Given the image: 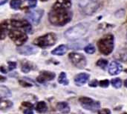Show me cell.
Here are the masks:
<instances>
[{
  "label": "cell",
  "instance_id": "6da1fadb",
  "mask_svg": "<svg viewBox=\"0 0 127 114\" xmlns=\"http://www.w3.org/2000/svg\"><path fill=\"white\" fill-rule=\"evenodd\" d=\"M71 0H57L49 12L50 22L55 26H64L72 19Z\"/></svg>",
  "mask_w": 127,
  "mask_h": 114
},
{
  "label": "cell",
  "instance_id": "7a4b0ae2",
  "mask_svg": "<svg viewBox=\"0 0 127 114\" xmlns=\"http://www.w3.org/2000/svg\"><path fill=\"white\" fill-rule=\"evenodd\" d=\"M10 29H22L28 33L32 30L30 22L27 20L7 19L1 23V39H4L6 36L7 31Z\"/></svg>",
  "mask_w": 127,
  "mask_h": 114
},
{
  "label": "cell",
  "instance_id": "3957f363",
  "mask_svg": "<svg viewBox=\"0 0 127 114\" xmlns=\"http://www.w3.org/2000/svg\"><path fill=\"white\" fill-rule=\"evenodd\" d=\"M89 24L88 23H80L70 28H68L64 33L66 39L69 40H74L80 39L89 30Z\"/></svg>",
  "mask_w": 127,
  "mask_h": 114
},
{
  "label": "cell",
  "instance_id": "277c9868",
  "mask_svg": "<svg viewBox=\"0 0 127 114\" xmlns=\"http://www.w3.org/2000/svg\"><path fill=\"white\" fill-rule=\"evenodd\" d=\"M115 38L112 34H107L101 38L97 42L99 51L105 56H108L113 51Z\"/></svg>",
  "mask_w": 127,
  "mask_h": 114
},
{
  "label": "cell",
  "instance_id": "5b68a950",
  "mask_svg": "<svg viewBox=\"0 0 127 114\" xmlns=\"http://www.w3.org/2000/svg\"><path fill=\"white\" fill-rule=\"evenodd\" d=\"M57 35L54 33H49L42 36H39L33 41V44L40 47H47L54 45L57 42Z\"/></svg>",
  "mask_w": 127,
  "mask_h": 114
},
{
  "label": "cell",
  "instance_id": "8992f818",
  "mask_svg": "<svg viewBox=\"0 0 127 114\" xmlns=\"http://www.w3.org/2000/svg\"><path fill=\"white\" fill-rule=\"evenodd\" d=\"M27 32L22 29H10L8 32L10 39L18 46L22 45L28 40Z\"/></svg>",
  "mask_w": 127,
  "mask_h": 114
},
{
  "label": "cell",
  "instance_id": "52a82bcc",
  "mask_svg": "<svg viewBox=\"0 0 127 114\" xmlns=\"http://www.w3.org/2000/svg\"><path fill=\"white\" fill-rule=\"evenodd\" d=\"M81 106L87 111H91L97 112L100 108V103L97 101H94L93 99L88 97H81L79 99Z\"/></svg>",
  "mask_w": 127,
  "mask_h": 114
},
{
  "label": "cell",
  "instance_id": "ba28073f",
  "mask_svg": "<svg viewBox=\"0 0 127 114\" xmlns=\"http://www.w3.org/2000/svg\"><path fill=\"white\" fill-rule=\"evenodd\" d=\"M68 58H69L71 62L77 68L83 69L86 66V64H87L86 59L81 53H71L68 55Z\"/></svg>",
  "mask_w": 127,
  "mask_h": 114
},
{
  "label": "cell",
  "instance_id": "9c48e42d",
  "mask_svg": "<svg viewBox=\"0 0 127 114\" xmlns=\"http://www.w3.org/2000/svg\"><path fill=\"white\" fill-rule=\"evenodd\" d=\"M44 10H36L31 11L27 13L26 18L27 19L33 24H38L43 16Z\"/></svg>",
  "mask_w": 127,
  "mask_h": 114
},
{
  "label": "cell",
  "instance_id": "30bf717a",
  "mask_svg": "<svg viewBox=\"0 0 127 114\" xmlns=\"http://www.w3.org/2000/svg\"><path fill=\"white\" fill-rule=\"evenodd\" d=\"M55 76H56V74L54 73L51 72V71L44 70V71L40 72V73L38 76L36 80L39 83H45L46 82L53 80L55 78Z\"/></svg>",
  "mask_w": 127,
  "mask_h": 114
},
{
  "label": "cell",
  "instance_id": "8fae6325",
  "mask_svg": "<svg viewBox=\"0 0 127 114\" xmlns=\"http://www.w3.org/2000/svg\"><path fill=\"white\" fill-rule=\"evenodd\" d=\"M123 70L121 64L118 62H112L109 66V73L112 76H116L119 74Z\"/></svg>",
  "mask_w": 127,
  "mask_h": 114
},
{
  "label": "cell",
  "instance_id": "7c38bea8",
  "mask_svg": "<svg viewBox=\"0 0 127 114\" xmlns=\"http://www.w3.org/2000/svg\"><path fill=\"white\" fill-rule=\"evenodd\" d=\"M89 78H90V76L88 73H82L77 74L74 77V82L77 85L82 86L85 85L89 80Z\"/></svg>",
  "mask_w": 127,
  "mask_h": 114
},
{
  "label": "cell",
  "instance_id": "4fadbf2b",
  "mask_svg": "<svg viewBox=\"0 0 127 114\" xmlns=\"http://www.w3.org/2000/svg\"><path fill=\"white\" fill-rule=\"evenodd\" d=\"M86 44V40H83L80 39L71 40V42L68 44V47L73 50H81Z\"/></svg>",
  "mask_w": 127,
  "mask_h": 114
},
{
  "label": "cell",
  "instance_id": "5bb4252c",
  "mask_svg": "<svg viewBox=\"0 0 127 114\" xmlns=\"http://www.w3.org/2000/svg\"><path fill=\"white\" fill-rule=\"evenodd\" d=\"M17 52L22 55H32L37 52V50L32 46H23L17 48Z\"/></svg>",
  "mask_w": 127,
  "mask_h": 114
},
{
  "label": "cell",
  "instance_id": "9a60e30c",
  "mask_svg": "<svg viewBox=\"0 0 127 114\" xmlns=\"http://www.w3.org/2000/svg\"><path fill=\"white\" fill-rule=\"evenodd\" d=\"M57 110L61 113L68 114L70 111V107L68 105V103H66L65 102H61L57 105Z\"/></svg>",
  "mask_w": 127,
  "mask_h": 114
},
{
  "label": "cell",
  "instance_id": "2e32d148",
  "mask_svg": "<svg viewBox=\"0 0 127 114\" xmlns=\"http://www.w3.org/2000/svg\"><path fill=\"white\" fill-rule=\"evenodd\" d=\"M66 50H67L66 46L64 45H60L57 47H56L54 50H53L51 51V53L53 55H56V56H63L66 53Z\"/></svg>",
  "mask_w": 127,
  "mask_h": 114
},
{
  "label": "cell",
  "instance_id": "e0dca14e",
  "mask_svg": "<svg viewBox=\"0 0 127 114\" xmlns=\"http://www.w3.org/2000/svg\"><path fill=\"white\" fill-rule=\"evenodd\" d=\"M0 96H1V99H3L4 98L10 97L11 96V92L7 88L1 85L0 87Z\"/></svg>",
  "mask_w": 127,
  "mask_h": 114
},
{
  "label": "cell",
  "instance_id": "ac0fdd59",
  "mask_svg": "<svg viewBox=\"0 0 127 114\" xmlns=\"http://www.w3.org/2000/svg\"><path fill=\"white\" fill-rule=\"evenodd\" d=\"M36 110L40 114L45 113L48 111V106L45 102H39L36 106Z\"/></svg>",
  "mask_w": 127,
  "mask_h": 114
},
{
  "label": "cell",
  "instance_id": "d6986e66",
  "mask_svg": "<svg viewBox=\"0 0 127 114\" xmlns=\"http://www.w3.org/2000/svg\"><path fill=\"white\" fill-rule=\"evenodd\" d=\"M13 105V102H10V101L1 99L0 108H1V111H3V110H6V109H9V108H12Z\"/></svg>",
  "mask_w": 127,
  "mask_h": 114
},
{
  "label": "cell",
  "instance_id": "ffe728a7",
  "mask_svg": "<svg viewBox=\"0 0 127 114\" xmlns=\"http://www.w3.org/2000/svg\"><path fill=\"white\" fill-rule=\"evenodd\" d=\"M58 82H59V83H60L63 85H68V80L67 79V75L65 72H62L60 74Z\"/></svg>",
  "mask_w": 127,
  "mask_h": 114
},
{
  "label": "cell",
  "instance_id": "44dd1931",
  "mask_svg": "<svg viewBox=\"0 0 127 114\" xmlns=\"http://www.w3.org/2000/svg\"><path fill=\"white\" fill-rule=\"evenodd\" d=\"M108 64H109L108 61H107L106 59H99V60L97 61V65L98 67H100V68L103 69V70L106 68V67L108 66Z\"/></svg>",
  "mask_w": 127,
  "mask_h": 114
},
{
  "label": "cell",
  "instance_id": "7402d4cb",
  "mask_svg": "<svg viewBox=\"0 0 127 114\" xmlns=\"http://www.w3.org/2000/svg\"><path fill=\"white\" fill-rule=\"evenodd\" d=\"M112 85L115 88H121L122 86V81L119 78H115L112 80Z\"/></svg>",
  "mask_w": 127,
  "mask_h": 114
},
{
  "label": "cell",
  "instance_id": "603a6c76",
  "mask_svg": "<svg viewBox=\"0 0 127 114\" xmlns=\"http://www.w3.org/2000/svg\"><path fill=\"white\" fill-rule=\"evenodd\" d=\"M21 4H22V1L21 0H12L10 1V7L14 10L19 9Z\"/></svg>",
  "mask_w": 127,
  "mask_h": 114
},
{
  "label": "cell",
  "instance_id": "cb8c5ba5",
  "mask_svg": "<svg viewBox=\"0 0 127 114\" xmlns=\"http://www.w3.org/2000/svg\"><path fill=\"white\" fill-rule=\"evenodd\" d=\"M84 50L88 54H93L95 52V47L93 45L89 44L84 47Z\"/></svg>",
  "mask_w": 127,
  "mask_h": 114
},
{
  "label": "cell",
  "instance_id": "d4e9b609",
  "mask_svg": "<svg viewBox=\"0 0 127 114\" xmlns=\"http://www.w3.org/2000/svg\"><path fill=\"white\" fill-rule=\"evenodd\" d=\"M32 70V67L29 63H25L22 66V71L23 73H28Z\"/></svg>",
  "mask_w": 127,
  "mask_h": 114
},
{
  "label": "cell",
  "instance_id": "484cf974",
  "mask_svg": "<svg viewBox=\"0 0 127 114\" xmlns=\"http://www.w3.org/2000/svg\"><path fill=\"white\" fill-rule=\"evenodd\" d=\"M99 85L102 88H108L109 85V80H103L99 82Z\"/></svg>",
  "mask_w": 127,
  "mask_h": 114
},
{
  "label": "cell",
  "instance_id": "4316f807",
  "mask_svg": "<svg viewBox=\"0 0 127 114\" xmlns=\"http://www.w3.org/2000/svg\"><path fill=\"white\" fill-rule=\"evenodd\" d=\"M30 7H35L37 4V0H27Z\"/></svg>",
  "mask_w": 127,
  "mask_h": 114
},
{
  "label": "cell",
  "instance_id": "83f0119b",
  "mask_svg": "<svg viewBox=\"0 0 127 114\" xmlns=\"http://www.w3.org/2000/svg\"><path fill=\"white\" fill-rule=\"evenodd\" d=\"M16 68V63L14 62H8V68L9 70H13Z\"/></svg>",
  "mask_w": 127,
  "mask_h": 114
},
{
  "label": "cell",
  "instance_id": "f1b7e54d",
  "mask_svg": "<svg viewBox=\"0 0 127 114\" xmlns=\"http://www.w3.org/2000/svg\"><path fill=\"white\" fill-rule=\"evenodd\" d=\"M22 105L23 107H25V108H31V109H33V105L31 102H22Z\"/></svg>",
  "mask_w": 127,
  "mask_h": 114
},
{
  "label": "cell",
  "instance_id": "f546056e",
  "mask_svg": "<svg viewBox=\"0 0 127 114\" xmlns=\"http://www.w3.org/2000/svg\"><path fill=\"white\" fill-rule=\"evenodd\" d=\"M97 85H98V82H97V80H93V81H92L91 82H89V85L90 87H92V88H95V87H97Z\"/></svg>",
  "mask_w": 127,
  "mask_h": 114
},
{
  "label": "cell",
  "instance_id": "4dcf8cb0",
  "mask_svg": "<svg viewBox=\"0 0 127 114\" xmlns=\"http://www.w3.org/2000/svg\"><path fill=\"white\" fill-rule=\"evenodd\" d=\"M97 113H99V114H111V111H109V110H108V109H103V110H101V111H97Z\"/></svg>",
  "mask_w": 127,
  "mask_h": 114
},
{
  "label": "cell",
  "instance_id": "1f68e13d",
  "mask_svg": "<svg viewBox=\"0 0 127 114\" xmlns=\"http://www.w3.org/2000/svg\"><path fill=\"white\" fill-rule=\"evenodd\" d=\"M19 83L21 84L22 86H25V87H31L32 85L29 83H27V82H25L23 81H19Z\"/></svg>",
  "mask_w": 127,
  "mask_h": 114
},
{
  "label": "cell",
  "instance_id": "d6a6232c",
  "mask_svg": "<svg viewBox=\"0 0 127 114\" xmlns=\"http://www.w3.org/2000/svg\"><path fill=\"white\" fill-rule=\"evenodd\" d=\"M23 113H24V114H32L33 113V112L32 109H31V108H25V110H24Z\"/></svg>",
  "mask_w": 127,
  "mask_h": 114
},
{
  "label": "cell",
  "instance_id": "836d02e7",
  "mask_svg": "<svg viewBox=\"0 0 127 114\" xmlns=\"http://www.w3.org/2000/svg\"><path fill=\"white\" fill-rule=\"evenodd\" d=\"M1 72L2 73H7V70L4 69V66H1Z\"/></svg>",
  "mask_w": 127,
  "mask_h": 114
},
{
  "label": "cell",
  "instance_id": "e575fe53",
  "mask_svg": "<svg viewBox=\"0 0 127 114\" xmlns=\"http://www.w3.org/2000/svg\"><path fill=\"white\" fill-rule=\"evenodd\" d=\"M7 1V0H1V1H0V4H1V5H3V4H5Z\"/></svg>",
  "mask_w": 127,
  "mask_h": 114
},
{
  "label": "cell",
  "instance_id": "d590c367",
  "mask_svg": "<svg viewBox=\"0 0 127 114\" xmlns=\"http://www.w3.org/2000/svg\"><path fill=\"white\" fill-rule=\"evenodd\" d=\"M4 80H6V79H5V78H4V77H3V76H1V82H3Z\"/></svg>",
  "mask_w": 127,
  "mask_h": 114
},
{
  "label": "cell",
  "instance_id": "8d00e7d4",
  "mask_svg": "<svg viewBox=\"0 0 127 114\" xmlns=\"http://www.w3.org/2000/svg\"><path fill=\"white\" fill-rule=\"evenodd\" d=\"M124 85H125V87L127 88V79L125 81V82H124Z\"/></svg>",
  "mask_w": 127,
  "mask_h": 114
},
{
  "label": "cell",
  "instance_id": "74e56055",
  "mask_svg": "<svg viewBox=\"0 0 127 114\" xmlns=\"http://www.w3.org/2000/svg\"><path fill=\"white\" fill-rule=\"evenodd\" d=\"M48 1V0H41V1Z\"/></svg>",
  "mask_w": 127,
  "mask_h": 114
}]
</instances>
